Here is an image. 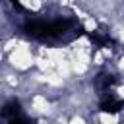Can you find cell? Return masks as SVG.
<instances>
[{
  "mask_svg": "<svg viewBox=\"0 0 124 124\" xmlns=\"http://www.w3.org/2000/svg\"><path fill=\"white\" fill-rule=\"evenodd\" d=\"M23 29L33 39H46V21H31Z\"/></svg>",
  "mask_w": 124,
  "mask_h": 124,
  "instance_id": "6da1fadb",
  "label": "cell"
},
{
  "mask_svg": "<svg viewBox=\"0 0 124 124\" xmlns=\"http://www.w3.org/2000/svg\"><path fill=\"white\" fill-rule=\"evenodd\" d=\"M89 37H91L93 45H95V46H99V48H101V46H107V45L110 43V39H108L107 35H103V33H97V31H95V33H91Z\"/></svg>",
  "mask_w": 124,
  "mask_h": 124,
  "instance_id": "277c9868",
  "label": "cell"
},
{
  "mask_svg": "<svg viewBox=\"0 0 124 124\" xmlns=\"http://www.w3.org/2000/svg\"><path fill=\"white\" fill-rule=\"evenodd\" d=\"M19 112H21L19 103H17V101H10V103H6V105H4L2 116H4V118H8V120H14L16 116H19Z\"/></svg>",
  "mask_w": 124,
  "mask_h": 124,
  "instance_id": "3957f363",
  "label": "cell"
},
{
  "mask_svg": "<svg viewBox=\"0 0 124 124\" xmlns=\"http://www.w3.org/2000/svg\"><path fill=\"white\" fill-rule=\"evenodd\" d=\"M112 83H114V78H112V76L103 74V76H99V78H97V85H99L101 89H108Z\"/></svg>",
  "mask_w": 124,
  "mask_h": 124,
  "instance_id": "5b68a950",
  "label": "cell"
},
{
  "mask_svg": "<svg viewBox=\"0 0 124 124\" xmlns=\"http://www.w3.org/2000/svg\"><path fill=\"white\" fill-rule=\"evenodd\" d=\"M99 108H101L103 112H110V114H114V112H118L120 108H124V103L118 101V99H114V97H107V99L101 101Z\"/></svg>",
  "mask_w": 124,
  "mask_h": 124,
  "instance_id": "7a4b0ae2",
  "label": "cell"
}]
</instances>
